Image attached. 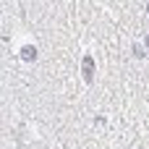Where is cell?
<instances>
[{"label":"cell","instance_id":"obj_1","mask_svg":"<svg viewBox=\"0 0 149 149\" xmlns=\"http://www.w3.org/2000/svg\"><path fill=\"white\" fill-rule=\"evenodd\" d=\"M81 73H84V81H86V84L94 81V58H92V55H84V60H81Z\"/></svg>","mask_w":149,"mask_h":149},{"label":"cell","instance_id":"obj_2","mask_svg":"<svg viewBox=\"0 0 149 149\" xmlns=\"http://www.w3.org/2000/svg\"><path fill=\"white\" fill-rule=\"evenodd\" d=\"M34 58H37V47H31V45L21 47V60H34Z\"/></svg>","mask_w":149,"mask_h":149},{"label":"cell","instance_id":"obj_3","mask_svg":"<svg viewBox=\"0 0 149 149\" xmlns=\"http://www.w3.org/2000/svg\"><path fill=\"white\" fill-rule=\"evenodd\" d=\"M134 52H136V58H144V47L141 45H134Z\"/></svg>","mask_w":149,"mask_h":149},{"label":"cell","instance_id":"obj_4","mask_svg":"<svg viewBox=\"0 0 149 149\" xmlns=\"http://www.w3.org/2000/svg\"><path fill=\"white\" fill-rule=\"evenodd\" d=\"M147 47H149V37H147Z\"/></svg>","mask_w":149,"mask_h":149},{"label":"cell","instance_id":"obj_5","mask_svg":"<svg viewBox=\"0 0 149 149\" xmlns=\"http://www.w3.org/2000/svg\"><path fill=\"white\" fill-rule=\"evenodd\" d=\"M147 13H149V3H147Z\"/></svg>","mask_w":149,"mask_h":149}]
</instances>
